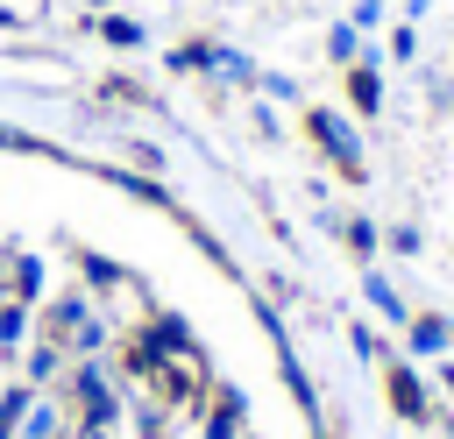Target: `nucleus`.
Segmentation results:
<instances>
[{
    "label": "nucleus",
    "instance_id": "1",
    "mask_svg": "<svg viewBox=\"0 0 454 439\" xmlns=\"http://www.w3.org/2000/svg\"><path fill=\"white\" fill-rule=\"evenodd\" d=\"M305 135L319 142V156H326V163H333L348 184H362V177H369V163H362V135L348 127V113H333V106H312V113H305Z\"/></svg>",
    "mask_w": 454,
    "mask_h": 439
},
{
    "label": "nucleus",
    "instance_id": "2",
    "mask_svg": "<svg viewBox=\"0 0 454 439\" xmlns=\"http://www.w3.org/2000/svg\"><path fill=\"white\" fill-rule=\"evenodd\" d=\"M71 397L85 404V432H114V425H121V397L106 389V368H99V361H85V368L71 375Z\"/></svg>",
    "mask_w": 454,
    "mask_h": 439
},
{
    "label": "nucleus",
    "instance_id": "3",
    "mask_svg": "<svg viewBox=\"0 0 454 439\" xmlns=\"http://www.w3.org/2000/svg\"><path fill=\"white\" fill-rule=\"evenodd\" d=\"M383 389H390V411H397L404 425H426V411H433V404H426V382H419V368H411V361H390V368H383Z\"/></svg>",
    "mask_w": 454,
    "mask_h": 439
},
{
    "label": "nucleus",
    "instance_id": "4",
    "mask_svg": "<svg viewBox=\"0 0 454 439\" xmlns=\"http://www.w3.org/2000/svg\"><path fill=\"white\" fill-rule=\"evenodd\" d=\"M454 347V319H440V312H411L404 319V354L411 361H440Z\"/></svg>",
    "mask_w": 454,
    "mask_h": 439
},
{
    "label": "nucleus",
    "instance_id": "5",
    "mask_svg": "<svg viewBox=\"0 0 454 439\" xmlns=\"http://www.w3.org/2000/svg\"><path fill=\"white\" fill-rule=\"evenodd\" d=\"M348 106H355L362 120L383 113V64H376V50H362V57L348 64Z\"/></svg>",
    "mask_w": 454,
    "mask_h": 439
},
{
    "label": "nucleus",
    "instance_id": "6",
    "mask_svg": "<svg viewBox=\"0 0 454 439\" xmlns=\"http://www.w3.org/2000/svg\"><path fill=\"white\" fill-rule=\"evenodd\" d=\"M362 297H369V312H376V319H390V326H404V319H411L404 290H397L383 269H362Z\"/></svg>",
    "mask_w": 454,
    "mask_h": 439
},
{
    "label": "nucleus",
    "instance_id": "7",
    "mask_svg": "<svg viewBox=\"0 0 454 439\" xmlns=\"http://www.w3.org/2000/svg\"><path fill=\"white\" fill-rule=\"evenodd\" d=\"M241 418H248V397L227 382V389L213 397V411H206V439H241Z\"/></svg>",
    "mask_w": 454,
    "mask_h": 439
},
{
    "label": "nucleus",
    "instance_id": "8",
    "mask_svg": "<svg viewBox=\"0 0 454 439\" xmlns=\"http://www.w3.org/2000/svg\"><path fill=\"white\" fill-rule=\"evenodd\" d=\"M99 35H106L114 50H142V42H149V28H142L135 14H99Z\"/></svg>",
    "mask_w": 454,
    "mask_h": 439
},
{
    "label": "nucleus",
    "instance_id": "9",
    "mask_svg": "<svg viewBox=\"0 0 454 439\" xmlns=\"http://www.w3.org/2000/svg\"><path fill=\"white\" fill-rule=\"evenodd\" d=\"M340 241H348V248H355V255H362V269H369V255H376V248H383V227H376V220H362V212H355V220H340Z\"/></svg>",
    "mask_w": 454,
    "mask_h": 439
},
{
    "label": "nucleus",
    "instance_id": "10",
    "mask_svg": "<svg viewBox=\"0 0 454 439\" xmlns=\"http://www.w3.org/2000/svg\"><path fill=\"white\" fill-rule=\"evenodd\" d=\"M85 319H92V304H85V297H78V290H64V297H57V304H50V333H57V340H64V333H78V326H85Z\"/></svg>",
    "mask_w": 454,
    "mask_h": 439
},
{
    "label": "nucleus",
    "instance_id": "11",
    "mask_svg": "<svg viewBox=\"0 0 454 439\" xmlns=\"http://www.w3.org/2000/svg\"><path fill=\"white\" fill-rule=\"evenodd\" d=\"M326 57L348 71V64L362 57V28H355V21H333V28H326Z\"/></svg>",
    "mask_w": 454,
    "mask_h": 439
},
{
    "label": "nucleus",
    "instance_id": "12",
    "mask_svg": "<svg viewBox=\"0 0 454 439\" xmlns=\"http://www.w3.org/2000/svg\"><path fill=\"white\" fill-rule=\"evenodd\" d=\"M213 78H227V85H255V64H248L241 50H227V42H213Z\"/></svg>",
    "mask_w": 454,
    "mask_h": 439
},
{
    "label": "nucleus",
    "instance_id": "13",
    "mask_svg": "<svg viewBox=\"0 0 454 439\" xmlns=\"http://www.w3.org/2000/svg\"><path fill=\"white\" fill-rule=\"evenodd\" d=\"M21 340H28V304L7 297V304H0V354H14Z\"/></svg>",
    "mask_w": 454,
    "mask_h": 439
},
{
    "label": "nucleus",
    "instance_id": "14",
    "mask_svg": "<svg viewBox=\"0 0 454 439\" xmlns=\"http://www.w3.org/2000/svg\"><path fill=\"white\" fill-rule=\"evenodd\" d=\"M50 432H57V404H50V397H35V404L21 411V432H14V439H50Z\"/></svg>",
    "mask_w": 454,
    "mask_h": 439
},
{
    "label": "nucleus",
    "instance_id": "15",
    "mask_svg": "<svg viewBox=\"0 0 454 439\" xmlns=\"http://www.w3.org/2000/svg\"><path fill=\"white\" fill-rule=\"evenodd\" d=\"M14 297H21V304L43 297V262H35V255H14Z\"/></svg>",
    "mask_w": 454,
    "mask_h": 439
},
{
    "label": "nucleus",
    "instance_id": "16",
    "mask_svg": "<svg viewBox=\"0 0 454 439\" xmlns=\"http://www.w3.org/2000/svg\"><path fill=\"white\" fill-rule=\"evenodd\" d=\"M28 404H35V397H28L21 382H14V389H0V439H14V432H21V411H28Z\"/></svg>",
    "mask_w": 454,
    "mask_h": 439
},
{
    "label": "nucleus",
    "instance_id": "17",
    "mask_svg": "<svg viewBox=\"0 0 454 439\" xmlns=\"http://www.w3.org/2000/svg\"><path fill=\"white\" fill-rule=\"evenodd\" d=\"M21 368H28V382H50V375H57V340L28 347V361H21Z\"/></svg>",
    "mask_w": 454,
    "mask_h": 439
},
{
    "label": "nucleus",
    "instance_id": "18",
    "mask_svg": "<svg viewBox=\"0 0 454 439\" xmlns=\"http://www.w3.org/2000/svg\"><path fill=\"white\" fill-rule=\"evenodd\" d=\"M255 92H262V99H298V78H284V71H255Z\"/></svg>",
    "mask_w": 454,
    "mask_h": 439
},
{
    "label": "nucleus",
    "instance_id": "19",
    "mask_svg": "<svg viewBox=\"0 0 454 439\" xmlns=\"http://www.w3.org/2000/svg\"><path fill=\"white\" fill-rule=\"evenodd\" d=\"M348 340H355V354H362V361H390V347H383L369 326H348Z\"/></svg>",
    "mask_w": 454,
    "mask_h": 439
},
{
    "label": "nucleus",
    "instance_id": "20",
    "mask_svg": "<svg viewBox=\"0 0 454 439\" xmlns=\"http://www.w3.org/2000/svg\"><path fill=\"white\" fill-rule=\"evenodd\" d=\"M71 347H78V354H99V347H106V326H99V319H85V326L71 333Z\"/></svg>",
    "mask_w": 454,
    "mask_h": 439
},
{
    "label": "nucleus",
    "instance_id": "21",
    "mask_svg": "<svg viewBox=\"0 0 454 439\" xmlns=\"http://www.w3.org/2000/svg\"><path fill=\"white\" fill-rule=\"evenodd\" d=\"M85 283H99V290H106V283H121V269H114L106 255H85Z\"/></svg>",
    "mask_w": 454,
    "mask_h": 439
},
{
    "label": "nucleus",
    "instance_id": "22",
    "mask_svg": "<svg viewBox=\"0 0 454 439\" xmlns=\"http://www.w3.org/2000/svg\"><path fill=\"white\" fill-rule=\"evenodd\" d=\"M390 57L411 64V57H419V35H411V28H390Z\"/></svg>",
    "mask_w": 454,
    "mask_h": 439
},
{
    "label": "nucleus",
    "instance_id": "23",
    "mask_svg": "<svg viewBox=\"0 0 454 439\" xmlns=\"http://www.w3.org/2000/svg\"><path fill=\"white\" fill-rule=\"evenodd\" d=\"M383 241H390V248H397V255H419V248H426V241H419V227H390V234H383Z\"/></svg>",
    "mask_w": 454,
    "mask_h": 439
},
{
    "label": "nucleus",
    "instance_id": "24",
    "mask_svg": "<svg viewBox=\"0 0 454 439\" xmlns=\"http://www.w3.org/2000/svg\"><path fill=\"white\" fill-rule=\"evenodd\" d=\"M348 21H355V28H376V21H383V0H355V14H348Z\"/></svg>",
    "mask_w": 454,
    "mask_h": 439
},
{
    "label": "nucleus",
    "instance_id": "25",
    "mask_svg": "<svg viewBox=\"0 0 454 439\" xmlns=\"http://www.w3.org/2000/svg\"><path fill=\"white\" fill-rule=\"evenodd\" d=\"M440 432H447V439H454V411H447V418H440Z\"/></svg>",
    "mask_w": 454,
    "mask_h": 439
},
{
    "label": "nucleus",
    "instance_id": "26",
    "mask_svg": "<svg viewBox=\"0 0 454 439\" xmlns=\"http://www.w3.org/2000/svg\"><path fill=\"white\" fill-rule=\"evenodd\" d=\"M440 382H447V389H454V361H447V368H440Z\"/></svg>",
    "mask_w": 454,
    "mask_h": 439
},
{
    "label": "nucleus",
    "instance_id": "27",
    "mask_svg": "<svg viewBox=\"0 0 454 439\" xmlns=\"http://www.w3.org/2000/svg\"><path fill=\"white\" fill-rule=\"evenodd\" d=\"M0 28H14V7H0Z\"/></svg>",
    "mask_w": 454,
    "mask_h": 439
},
{
    "label": "nucleus",
    "instance_id": "28",
    "mask_svg": "<svg viewBox=\"0 0 454 439\" xmlns=\"http://www.w3.org/2000/svg\"><path fill=\"white\" fill-rule=\"evenodd\" d=\"M78 439H114V432H78Z\"/></svg>",
    "mask_w": 454,
    "mask_h": 439
}]
</instances>
